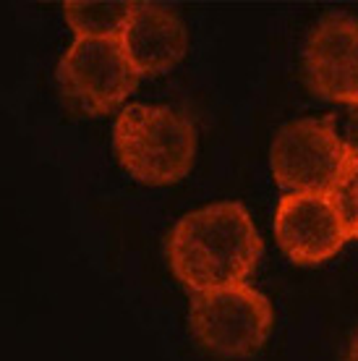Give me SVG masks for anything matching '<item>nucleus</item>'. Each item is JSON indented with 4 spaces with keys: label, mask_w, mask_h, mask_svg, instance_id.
<instances>
[{
    "label": "nucleus",
    "mask_w": 358,
    "mask_h": 361,
    "mask_svg": "<svg viewBox=\"0 0 358 361\" xmlns=\"http://www.w3.org/2000/svg\"><path fill=\"white\" fill-rule=\"evenodd\" d=\"M264 244L241 202H215L180 217L168 235V264L194 293L246 283Z\"/></svg>",
    "instance_id": "f257e3e1"
},
{
    "label": "nucleus",
    "mask_w": 358,
    "mask_h": 361,
    "mask_svg": "<svg viewBox=\"0 0 358 361\" xmlns=\"http://www.w3.org/2000/svg\"><path fill=\"white\" fill-rule=\"evenodd\" d=\"M121 165L147 186H171L186 178L197 160V126L180 110L128 105L113 126Z\"/></svg>",
    "instance_id": "f03ea898"
},
{
    "label": "nucleus",
    "mask_w": 358,
    "mask_h": 361,
    "mask_svg": "<svg viewBox=\"0 0 358 361\" xmlns=\"http://www.w3.org/2000/svg\"><path fill=\"white\" fill-rule=\"evenodd\" d=\"M275 325L269 298L249 283L194 293L188 327L204 351L223 359H243L267 343Z\"/></svg>",
    "instance_id": "7ed1b4c3"
},
{
    "label": "nucleus",
    "mask_w": 358,
    "mask_h": 361,
    "mask_svg": "<svg viewBox=\"0 0 358 361\" xmlns=\"http://www.w3.org/2000/svg\"><path fill=\"white\" fill-rule=\"evenodd\" d=\"M353 157L356 147L338 134L332 118H301L275 134L269 168L285 194H330Z\"/></svg>",
    "instance_id": "20e7f679"
},
{
    "label": "nucleus",
    "mask_w": 358,
    "mask_h": 361,
    "mask_svg": "<svg viewBox=\"0 0 358 361\" xmlns=\"http://www.w3.org/2000/svg\"><path fill=\"white\" fill-rule=\"evenodd\" d=\"M58 87L73 108L105 116L121 108L139 84L118 39H76L58 63Z\"/></svg>",
    "instance_id": "39448f33"
},
{
    "label": "nucleus",
    "mask_w": 358,
    "mask_h": 361,
    "mask_svg": "<svg viewBox=\"0 0 358 361\" xmlns=\"http://www.w3.org/2000/svg\"><path fill=\"white\" fill-rule=\"evenodd\" d=\"M304 79L316 97L358 105V18L324 16L304 47Z\"/></svg>",
    "instance_id": "423d86ee"
},
{
    "label": "nucleus",
    "mask_w": 358,
    "mask_h": 361,
    "mask_svg": "<svg viewBox=\"0 0 358 361\" xmlns=\"http://www.w3.org/2000/svg\"><path fill=\"white\" fill-rule=\"evenodd\" d=\"M275 238L304 267L327 262L350 241L327 194H285L275 209Z\"/></svg>",
    "instance_id": "0eeeda50"
},
{
    "label": "nucleus",
    "mask_w": 358,
    "mask_h": 361,
    "mask_svg": "<svg viewBox=\"0 0 358 361\" xmlns=\"http://www.w3.org/2000/svg\"><path fill=\"white\" fill-rule=\"evenodd\" d=\"M118 42L142 79L160 76L183 61L188 50V32L175 11L157 3H134L131 18Z\"/></svg>",
    "instance_id": "6e6552de"
},
{
    "label": "nucleus",
    "mask_w": 358,
    "mask_h": 361,
    "mask_svg": "<svg viewBox=\"0 0 358 361\" xmlns=\"http://www.w3.org/2000/svg\"><path fill=\"white\" fill-rule=\"evenodd\" d=\"M134 3H66L63 16L76 39H121Z\"/></svg>",
    "instance_id": "1a4fd4ad"
},
{
    "label": "nucleus",
    "mask_w": 358,
    "mask_h": 361,
    "mask_svg": "<svg viewBox=\"0 0 358 361\" xmlns=\"http://www.w3.org/2000/svg\"><path fill=\"white\" fill-rule=\"evenodd\" d=\"M348 238H358V152L327 194Z\"/></svg>",
    "instance_id": "9d476101"
},
{
    "label": "nucleus",
    "mask_w": 358,
    "mask_h": 361,
    "mask_svg": "<svg viewBox=\"0 0 358 361\" xmlns=\"http://www.w3.org/2000/svg\"><path fill=\"white\" fill-rule=\"evenodd\" d=\"M345 361H358V330L353 333L348 343V351H345Z\"/></svg>",
    "instance_id": "9b49d317"
},
{
    "label": "nucleus",
    "mask_w": 358,
    "mask_h": 361,
    "mask_svg": "<svg viewBox=\"0 0 358 361\" xmlns=\"http://www.w3.org/2000/svg\"><path fill=\"white\" fill-rule=\"evenodd\" d=\"M353 147H356V152H358V121H356V142H353Z\"/></svg>",
    "instance_id": "f8f14e48"
}]
</instances>
